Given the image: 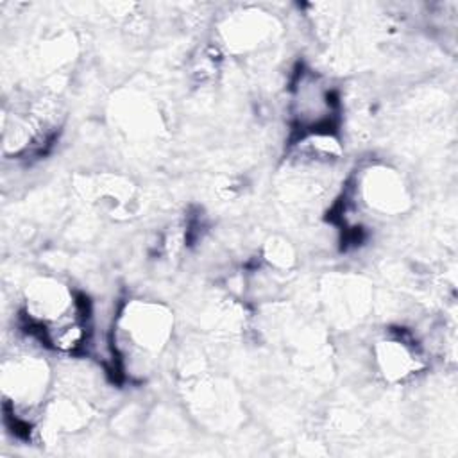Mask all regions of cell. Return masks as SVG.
<instances>
[{
    "label": "cell",
    "instance_id": "9",
    "mask_svg": "<svg viewBox=\"0 0 458 458\" xmlns=\"http://www.w3.org/2000/svg\"><path fill=\"white\" fill-rule=\"evenodd\" d=\"M109 116L114 129L131 143L157 140L165 129L157 104L134 89H123L113 97Z\"/></svg>",
    "mask_w": 458,
    "mask_h": 458
},
{
    "label": "cell",
    "instance_id": "8",
    "mask_svg": "<svg viewBox=\"0 0 458 458\" xmlns=\"http://www.w3.org/2000/svg\"><path fill=\"white\" fill-rule=\"evenodd\" d=\"M77 195L113 218H131L138 211V188L118 172L81 174L73 179Z\"/></svg>",
    "mask_w": 458,
    "mask_h": 458
},
{
    "label": "cell",
    "instance_id": "3",
    "mask_svg": "<svg viewBox=\"0 0 458 458\" xmlns=\"http://www.w3.org/2000/svg\"><path fill=\"white\" fill-rule=\"evenodd\" d=\"M288 114L299 136L335 132L340 102L329 81L310 66H301L288 86Z\"/></svg>",
    "mask_w": 458,
    "mask_h": 458
},
{
    "label": "cell",
    "instance_id": "14",
    "mask_svg": "<svg viewBox=\"0 0 458 458\" xmlns=\"http://www.w3.org/2000/svg\"><path fill=\"white\" fill-rule=\"evenodd\" d=\"M261 259L270 272L286 274L293 270L297 265V250L288 238L274 234L263 242Z\"/></svg>",
    "mask_w": 458,
    "mask_h": 458
},
{
    "label": "cell",
    "instance_id": "2",
    "mask_svg": "<svg viewBox=\"0 0 458 458\" xmlns=\"http://www.w3.org/2000/svg\"><path fill=\"white\" fill-rule=\"evenodd\" d=\"M52 369L36 354H14L5 358L0 372V388L13 428L29 438L36 435L39 413L52 388Z\"/></svg>",
    "mask_w": 458,
    "mask_h": 458
},
{
    "label": "cell",
    "instance_id": "15",
    "mask_svg": "<svg viewBox=\"0 0 458 458\" xmlns=\"http://www.w3.org/2000/svg\"><path fill=\"white\" fill-rule=\"evenodd\" d=\"M77 55V39L73 34L64 32L50 38L41 45L39 61L47 72H61Z\"/></svg>",
    "mask_w": 458,
    "mask_h": 458
},
{
    "label": "cell",
    "instance_id": "7",
    "mask_svg": "<svg viewBox=\"0 0 458 458\" xmlns=\"http://www.w3.org/2000/svg\"><path fill=\"white\" fill-rule=\"evenodd\" d=\"M372 286L356 274H331L320 283V302L327 318L349 327L361 322L372 310Z\"/></svg>",
    "mask_w": 458,
    "mask_h": 458
},
{
    "label": "cell",
    "instance_id": "13",
    "mask_svg": "<svg viewBox=\"0 0 458 458\" xmlns=\"http://www.w3.org/2000/svg\"><path fill=\"white\" fill-rule=\"evenodd\" d=\"M38 335L43 345L50 351L66 358H77L88 347L91 338L89 311L81 301L68 315L39 327Z\"/></svg>",
    "mask_w": 458,
    "mask_h": 458
},
{
    "label": "cell",
    "instance_id": "11",
    "mask_svg": "<svg viewBox=\"0 0 458 458\" xmlns=\"http://www.w3.org/2000/svg\"><path fill=\"white\" fill-rule=\"evenodd\" d=\"M372 361L376 372L390 385L404 383L426 367L420 345L403 331L379 336L372 345Z\"/></svg>",
    "mask_w": 458,
    "mask_h": 458
},
{
    "label": "cell",
    "instance_id": "12",
    "mask_svg": "<svg viewBox=\"0 0 458 458\" xmlns=\"http://www.w3.org/2000/svg\"><path fill=\"white\" fill-rule=\"evenodd\" d=\"M95 419L93 404L79 394L61 392L47 399L36 426V437L41 442H54L63 435H73L86 429Z\"/></svg>",
    "mask_w": 458,
    "mask_h": 458
},
{
    "label": "cell",
    "instance_id": "5",
    "mask_svg": "<svg viewBox=\"0 0 458 458\" xmlns=\"http://www.w3.org/2000/svg\"><path fill=\"white\" fill-rule=\"evenodd\" d=\"M184 399L190 411L208 428L227 431L242 419V403L236 390L224 379L202 372L184 379Z\"/></svg>",
    "mask_w": 458,
    "mask_h": 458
},
{
    "label": "cell",
    "instance_id": "1",
    "mask_svg": "<svg viewBox=\"0 0 458 458\" xmlns=\"http://www.w3.org/2000/svg\"><path fill=\"white\" fill-rule=\"evenodd\" d=\"M174 311L152 299H131L114 317L113 349L123 372L134 377L150 374L174 336Z\"/></svg>",
    "mask_w": 458,
    "mask_h": 458
},
{
    "label": "cell",
    "instance_id": "10",
    "mask_svg": "<svg viewBox=\"0 0 458 458\" xmlns=\"http://www.w3.org/2000/svg\"><path fill=\"white\" fill-rule=\"evenodd\" d=\"M79 302L73 290L61 279L38 276L23 290V317L27 326L38 331L73 311Z\"/></svg>",
    "mask_w": 458,
    "mask_h": 458
},
{
    "label": "cell",
    "instance_id": "6",
    "mask_svg": "<svg viewBox=\"0 0 458 458\" xmlns=\"http://www.w3.org/2000/svg\"><path fill=\"white\" fill-rule=\"evenodd\" d=\"M220 47L233 55H249L270 47L281 34L279 20L256 5L233 9L218 21Z\"/></svg>",
    "mask_w": 458,
    "mask_h": 458
},
{
    "label": "cell",
    "instance_id": "16",
    "mask_svg": "<svg viewBox=\"0 0 458 458\" xmlns=\"http://www.w3.org/2000/svg\"><path fill=\"white\" fill-rule=\"evenodd\" d=\"M327 422L331 426V431L336 433V435H344V437H349V435H356L361 426H363V420L360 417V413L349 410V408H336L331 411V415L327 417Z\"/></svg>",
    "mask_w": 458,
    "mask_h": 458
},
{
    "label": "cell",
    "instance_id": "4",
    "mask_svg": "<svg viewBox=\"0 0 458 458\" xmlns=\"http://www.w3.org/2000/svg\"><path fill=\"white\" fill-rule=\"evenodd\" d=\"M360 213L374 218H397L413 206V191L404 174L386 163H370L358 170L349 199Z\"/></svg>",
    "mask_w": 458,
    "mask_h": 458
}]
</instances>
